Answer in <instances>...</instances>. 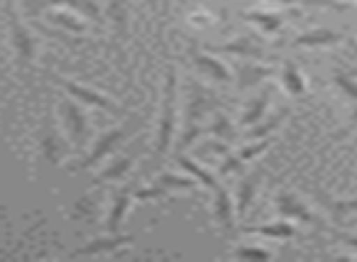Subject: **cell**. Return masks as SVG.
<instances>
[{
  "instance_id": "obj_1",
  "label": "cell",
  "mask_w": 357,
  "mask_h": 262,
  "mask_svg": "<svg viewBox=\"0 0 357 262\" xmlns=\"http://www.w3.org/2000/svg\"><path fill=\"white\" fill-rule=\"evenodd\" d=\"M176 86H178L176 71L169 69L167 84H164L162 120H159V135H157V154H167L174 143V133H176V99H178Z\"/></svg>"
},
{
  "instance_id": "obj_2",
  "label": "cell",
  "mask_w": 357,
  "mask_h": 262,
  "mask_svg": "<svg viewBox=\"0 0 357 262\" xmlns=\"http://www.w3.org/2000/svg\"><path fill=\"white\" fill-rule=\"evenodd\" d=\"M59 118H61V125H64L66 135L71 138V143H74L76 147H86L91 140V120L84 110V103H79L76 99H61Z\"/></svg>"
},
{
  "instance_id": "obj_3",
  "label": "cell",
  "mask_w": 357,
  "mask_h": 262,
  "mask_svg": "<svg viewBox=\"0 0 357 262\" xmlns=\"http://www.w3.org/2000/svg\"><path fill=\"white\" fill-rule=\"evenodd\" d=\"M37 143H40V150H42V154H45V159L52 164L64 162V157L69 154V145H66V140L59 135L52 115H47L45 123H42L40 133H37Z\"/></svg>"
},
{
  "instance_id": "obj_4",
  "label": "cell",
  "mask_w": 357,
  "mask_h": 262,
  "mask_svg": "<svg viewBox=\"0 0 357 262\" xmlns=\"http://www.w3.org/2000/svg\"><path fill=\"white\" fill-rule=\"evenodd\" d=\"M128 133H130V128H128V125H123V128L108 130L105 135H100V138L93 143V150H91V152L81 159L79 169H91V167H96L98 162H103L105 157L115 154V150L123 145V140L128 138Z\"/></svg>"
},
{
  "instance_id": "obj_5",
  "label": "cell",
  "mask_w": 357,
  "mask_h": 262,
  "mask_svg": "<svg viewBox=\"0 0 357 262\" xmlns=\"http://www.w3.org/2000/svg\"><path fill=\"white\" fill-rule=\"evenodd\" d=\"M52 79H54L59 86H64L66 94H69L71 99L79 101V103L96 105V108H103V110H108V113H118V105H115L108 96L98 94V91L86 89V86H81V84H74V81H66V79H61V76H52Z\"/></svg>"
},
{
  "instance_id": "obj_6",
  "label": "cell",
  "mask_w": 357,
  "mask_h": 262,
  "mask_svg": "<svg viewBox=\"0 0 357 262\" xmlns=\"http://www.w3.org/2000/svg\"><path fill=\"white\" fill-rule=\"evenodd\" d=\"M10 32H13V45H15L17 59H20L22 66H30L37 57V40L30 32V27L22 25L17 20V15H10Z\"/></svg>"
},
{
  "instance_id": "obj_7",
  "label": "cell",
  "mask_w": 357,
  "mask_h": 262,
  "mask_svg": "<svg viewBox=\"0 0 357 262\" xmlns=\"http://www.w3.org/2000/svg\"><path fill=\"white\" fill-rule=\"evenodd\" d=\"M277 211L282 213L284 218H291V221H301V223H313L318 226V218L311 213V208L296 196V194H279L277 196Z\"/></svg>"
},
{
  "instance_id": "obj_8",
  "label": "cell",
  "mask_w": 357,
  "mask_h": 262,
  "mask_svg": "<svg viewBox=\"0 0 357 262\" xmlns=\"http://www.w3.org/2000/svg\"><path fill=\"white\" fill-rule=\"evenodd\" d=\"M189 54H191V59H194V64L199 66L201 74L211 76V79L218 81V84H228V81L233 79V74L228 71V66H225L220 59H215L213 52L208 54V52H201V50H196V47H194Z\"/></svg>"
},
{
  "instance_id": "obj_9",
  "label": "cell",
  "mask_w": 357,
  "mask_h": 262,
  "mask_svg": "<svg viewBox=\"0 0 357 262\" xmlns=\"http://www.w3.org/2000/svg\"><path fill=\"white\" fill-rule=\"evenodd\" d=\"M132 196L135 194L130 189H120V191L113 194V201H110V211L105 216V231L108 233H120L125 223V216H128L130 206H132Z\"/></svg>"
},
{
  "instance_id": "obj_10",
  "label": "cell",
  "mask_w": 357,
  "mask_h": 262,
  "mask_svg": "<svg viewBox=\"0 0 357 262\" xmlns=\"http://www.w3.org/2000/svg\"><path fill=\"white\" fill-rule=\"evenodd\" d=\"M132 235H123V233H108V238H98V240H91L89 245L79 247L71 255H105V252H118L120 247L132 245Z\"/></svg>"
},
{
  "instance_id": "obj_11",
  "label": "cell",
  "mask_w": 357,
  "mask_h": 262,
  "mask_svg": "<svg viewBox=\"0 0 357 262\" xmlns=\"http://www.w3.org/2000/svg\"><path fill=\"white\" fill-rule=\"evenodd\" d=\"M213 218L218 221V226L223 231L233 233L235 231V203L233 196L225 187H215V201H213Z\"/></svg>"
},
{
  "instance_id": "obj_12",
  "label": "cell",
  "mask_w": 357,
  "mask_h": 262,
  "mask_svg": "<svg viewBox=\"0 0 357 262\" xmlns=\"http://www.w3.org/2000/svg\"><path fill=\"white\" fill-rule=\"evenodd\" d=\"M211 52H225L233 57H245V59H264V50L250 37H240V40L225 42V45L211 47Z\"/></svg>"
},
{
  "instance_id": "obj_13",
  "label": "cell",
  "mask_w": 357,
  "mask_h": 262,
  "mask_svg": "<svg viewBox=\"0 0 357 262\" xmlns=\"http://www.w3.org/2000/svg\"><path fill=\"white\" fill-rule=\"evenodd\" d=\"M259 182H262V172H252L238 184V213L240 216H248L250 206H252L255 196H257V189H259Z\"/></svg>"
},
{
  "instance_id": "obj_14",
  "label": "cell",
  "mask_w": 357,
  "mask_h": 262,
  "mask_svg": "<svg viewBox=\"0 0 357 262\" xmlns=\"http://www.w3.org/2000/svg\"><path fill=\"white\" fill-rule=\"evenodd\" d=\"M215 105H218V101H215L208 91L201 89L199 84H194V96H191V101H189V123H199L206 113L215 110Z\"/></svg>"
},
{
  "instance_id": "obj_15",
  "label": "cell",
  "mask_w": 357,
  "mask_h": 262,
  "mask_svg": "<svg viewBox=\"0 0 357 262\" xmlns=\"http://www.w3.org/2000/svg\"><path fill=\"white\" fill-rule=\"evenodd\" d=\"M108 15L113 20L115 30H118V37H128V27L130 20H132V8H130L128 0H108Z\"/></svg>"
},
{
  "instance_id": "obj_16",
  "label": "cell",
  "mask_w": 357,
  "mask_h": 262,
  "mask_svg": "<svg viewBox=\"0 0 357 262\" xmlns=\"http://www.w3.org/2000/svg\"><path fill=\"white\" fill-rule=\"evenodd\" d=\"M342 37L333 30H326V27H318V30H311L306 35H298L294 40V47H331L335 42H340Z\"/></svg>"
},
{
  "instance_id": "obj_17",
  "label": "cell",
  "mask_w": 357,
  "mask_h": 262,
  "mask_svg": "<svg viewBox=\"0 0 357 262\" xmlns=\"http://www.w3.org/2000/svg\"><path fill=\"white\" fill-rule=\"evenodd\" d=\"M269 101H272V89H264L262 94L257 96V99L250 101V103H248L245 113L240 115V125H250V128H252V125H257L259 120H262L264 110H267Z\"/></svg>"
},
{
  "instance_id": "obj_18",
  "label": "cell",
  "mask_w": 357,
  "mask_h": 262,
  "mask_svg": "<svg viewBox=\"0 0 357 262\" xmlns=\"http://www.w3.org/2000/svg\"><path fill=\"white\" fill-rule=\"evenodd\" d=\"M135 159H137V154H128V157L115 159L113 164H108V167H105V169H100V172H98V179H96V182H98V184L120 182V179H123L125 174H128L130 169H132Z\"/></svg>"
},
{
  "instance_id": "obj_19",
  "label": "cell",
  "mask_w": 357,
  "mask_h": 262,
  "mask_svg": "<svg viewBox=\"0 0 357 262\" xmlns=\"http://www.w3.org/2000/svg\"><path fill=\"white\" fill-rule=\"evenodd\" d=\"M176 162L181 164V167H184L186 172H189L191 177H194L199 184H204L206 189H211V191H215V187H218V179H215L211 172H206V169L201 167L199 162H194V159L186 157V154H181V152H176Z\"/></svg>"
},
{
  "instance_id": "obj_20",
  "label": "cell",
  "mask_w": 357,
  "mask_h": 262,
  "mask_svg": "<svg viewBox=\"0 0 357 262\" xmlns=\"http://www.w3.org/2000/svg\"><path fill=\"white\" fill-rule=\"evenodd\" d=\"M245 233H257V235L264 238H279V240H287V238L296 235V228L287 221H277V223H269V226H243Z\"/></svg>"
},
{
  "instance_id": "obj_21",
  "label": "cell",
  "mask_w": 357,
  "mask_h": 262,
  "mask_svg": "<svg viewBox=\"0 0 357 262\" xmlns=\"http://www.w3.org/2000/svg\"><path fill=\"white\" fill-rule=\"evenodd\" d=\"M272 76L269 66H240L238 69V89H252L259 86L264 79Z\"/></svg>"
},
{
  "instance_id": "obj_22",
  "label": "cell",
  "mask_w": 357,
  "mask_h": 262,
  "mask_svg": "<svg viewBox=\"0 0 357 262\" xmlns=\"http://www.w3.org/2000/svg\"><path fill=\"white\" fill-rule=\"evenodd\" d=\"M282 84H284V89H287L291 96H301L303 91H306V81H303L301 71H298L296 64H291V61H287V64H284Z\"/></svg>"
},
{
  "instance_id": "obj_23",
  "label": "cell",
  "mask_w": 357,
  "mask_h": 262,
  "mask_svg": "<svg viewBox=\"0 0 357 262\" xmlns=\"http://www.w3.org/2000/svg\"><path fill=\"white\" fill-rule=\"evenodd\" d=\"M245 20L257 25L259 30H264V32H279L282 30L284 17L277 15V13H245Z\"/></svg>"
},
{
  "instance_id": "obj_24",
  "label": "cell",
  "mask_w": 357,
  "mask_h": 262,
  "mask_svg": "<svg viewBox=\"0 0 357 262\" xmlns=\"http://www.w3.org/2000/svg\"><path fill=\"white\" fill-rule=\"evenodd\" d=\"M54 6H66L74 13H81V15L91 17V20H100V10L93 0H50Z\"/></svg>"
},
{
  "instance_id": "obj_25",
  "label": "cell",
  "mask_w": 357,
  "mask_h": 262,
  "mask_svg": "<svg viewBox=\"0 0 357 262\" xmlns=\"http://www.w3.org/2000/svg\"><path fill=\"white\" fill-rule=\"evenodd\" d=\"M287 115H289V110H282V113L272 115V118L264 120V123H257L259 128H250L248 138H250V140H262V138H267L269 133H274V130H277L279 125H282L284 120H287Z\"/></svg>"
},
{
  "instance_id": "obj_26",
  "label": "cell",
  "mask_w": 357,
  "mask_h": 262,
  "mask_svg": "<svg viewBox=\"0 0 357 262\" xmlns=\"http://www.w3.org/2000/svg\"><path fill=\"white\" fill-rule=\"evenodd\" d=\"M157 184H162L167 191H178V189H194L196 179L194 177H176V174H162V177L157 179Z\"/></svg>"
},
{
  "instance_id": "obj_27",
  "label": "cell",
  "mask_w": 357,
  "mask_h": 262,
  "mask_svg": "<svg viewBox=\"0 0 357 262\" xmlns=\"http://www.w3.org/2000/svg\"><path fill=\"white\" fill-rule=\"evenodd\" d=\"M52 20H54L59 27H64V30H69V32H84L86 30L84 20H79V17H76V13L56 10L54 15H52Z\"/></svg>"
},
{
  "instance_id": "obj_28",
  "label": "cell",
  "mask_w": 357,
  "mask_h": 262,
  "mask_svg": "<svg viewBox=\"0 0 357 262\" xmlns=\"http://www.w3.org/2000/svg\"><path fill=\"white\" fill-rule=\"evenodd\" d=\"M333 81H335V86L347 96V99L357 103V81L355 79H350L347 74H340V71H337V74L333 76Z\"/></svg>"
},
{
  "instance_id": "obj_29",
  "label": "cell",
  "mask_w": 357,
  "mask_h": 262,
  "mask_svg": "<svg viewBox=\"0 0 357 262\" xmlns=\"http://www.w3.org/2000/svg\"><path fill=\"white\" fill-rule=\"evenodd\" d=\"M233 257H238V260H272V252L264 247H238Z\"/></svg>"
},
{
  "instance_id": "obj_30",
  "label": "cell",
  "mask_w": 357,
  "mask_h": 262,
  "mask_svg": "<svg viewBox=\"0 0 357 262\" xmlns=\"http://www.w3.org/2000/svg\"><path fill=\"white\" fill-rule=\"evenodd\" d=\"M211 133L218 135V140H235V128L230 125L228 118H223V115H218V118L213 120V128H211Z\"/></svg>"
},
{
  "instance_id": "obj_31",
  "label": "cell",
  "mask_w": 357,
  "mask_h": 262,
  "mask_svg": "<svg viewBox=\"0 0 357 262\" xmlns=\"http://www.w3.org/2000/svg\"><path fill=\"white\" fill-rule=\"evenodd\" d=\"M269 150V140L267 138H262L259 143H255V145H245L243 150H240V159L243 162H248V159H252V157H257V154H262V152H267Z\"/></svg>"
},
{
  "instance_id": "obj_32",
  "label": "cell",
  "mask_w": 357,
  "mask_h": 262,
  "mask_svg": "<svg viewBox=\"0 0 357 262\" xmlns=\"http://www.w3.org/2000/svg\"><path fill=\"white\" fill-rule=\"evenodd\" d=\"M201 135H204V128H201L199 123H186V133L181 135V140H178V150H186L191 143H196Z\"/></svg>"
},
{
  "instance_id": "obj_33",
  "label": "cell",
  "mask_w": 357,
  "mask_h": 262,
  "mask_svg": "<svg viewBox=\"0 0 357 262\" xmlns=\"http://www.w3.org/2000/svg\"><path fill=\"white\" fill-rule=\"evenodd\" d=\"M243 167V159H240V154H225L223 164H220V174H233L238 172V169Z\"/></svg>"
},
{
  "instance_id": "obj_34",
  "label": "cell",
  "mask_w": 357,
  "mask_h": 262,
  "mask_svg": "<svg viewBox=\"0 0 357 262\" xmlns=\"http://www.w3.org/2000/svg\"><path fill=\"white\" fill-rule=\"evenodd\" d=\"M337 235V240L340 242H345V245H350V247H355L357 250V235H350V233H335Z\"/></svg>"
},
{
  "instance_id": "obj_35",
  "label": "cell",
  "mask_w": 357,
  "mask_h": 262,
  "mask_svg": "<svg viewBox=\"0 0 357 262\" xmlns=\"http://www.w3.org/2000/svg\"><path fill=\"white\" fill-rule=\"evenodd\" d=\"M350 123H352V128H357V105L352 108V113H350Z\"/></svg>"
},
{
  "instance_id": "obj_36",
  "label": "cell",
  "mask_w": 357,
  "mask_h": 262,
  "mask_svg": "<svg viewBox=\"0 0 357 262\" xmlns=\"http://www.w3.org/2000/svg\"><path fill=\"white\" fill-rule=\"evenodd\" d=\"M272 3H284V6H291V3H306V0H272Z\"/></svg>"
},
{
  "instance_id": "obj_37",
  "label": "cell",
  "mask_w": 357,
  "mask_h": 262,
  "mask_svg": "<svg viewBox=\"0 0 357 262\" xmlns=\"http://www.w3.org/2000/svg\"><path fill=\"white\" fill-rule=\"evenodd\" d=\"M154 3H159V0H154Z\"/></svg>"
}]
</instances>
